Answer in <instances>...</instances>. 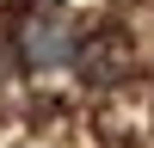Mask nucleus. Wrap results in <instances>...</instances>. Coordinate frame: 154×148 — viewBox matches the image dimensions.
Masks as SVG:
<instances>
[{"mask_svg":"<svg viewBox=\"0 0 154 148\" xmlns=\"http://www.w3.org/2000/svg\"><path fill=\"white\" fill-rule=\"evenodd\" d=\"M19 56H25V68H62V62H74L80 56L74 19L62 6H49V0H37V12L19 25Z\"/></svg>","mask_w":154,"mask_h":148,"instance_id":"nucleus-1","label":"nucleus"}]
</instances>
